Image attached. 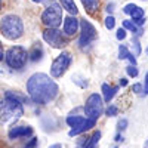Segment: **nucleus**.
<instances>
[{"mask_svg":"<svg viewBox=\"0 0 148 148\" xmlns=\"http://www.w3.org/2000/svg\"><path fill=\"white\" fill-rule=\"evenodd\" d=\"M59 88L55 80L45 73H36L27 82V93L34 104L46 105L58 96Z\"/></svg>","mask_w":148,"mask_h":148,"instance_id":"obj_1","label":"nucleus"},{"mask_svg":"<svg viewBox=\"0 0 148 148\" xmlns=\"http://www.w3.org/2000/svg\"><path fill=\"white\" fill-rule=\"evenodd\" d=\"M24 114L22 104L15 98L14 92H6V98L3 101L2 110H0V119L3 123H10L18 120Z\"/></svg>","mask_w":148,"mask_h":148,"instance_id":"obj_2","label":"nucleus"},{"mask_svg":"<svg viewBox=\"0 0 148 148\" xmlns=\"http://www.w3.org/2000/svg\"><path fill=\"white\" fill-rule=\"evenodd\" d=\"M0 30L2 34L9 40H18L24 34V22L18 15L9 14L2 18V24H0Z\"/></svg>","mask_w":148,"mask_h":148,"instance_id":"obj_3","label":"nucleus"},{"mask_svg":"<svg viewBox=\"0 0 148 148\" xmlns=\"http://www.w3.org/2000/svg\"><path fill=\"white\" fill-rule=\"evenodd\" d=\"M5 59H6V64L14 68V70H21L25 65L27 59H28V52L25 47L22 46H12L8 49V52L5 53Z\"/></svg>","mask_w":148,"mask_h":148,"instance_id":"obj_4","label":"nucleus"},{"mask_svg":"<svg viewBox=\"0 0 148 148\" xmlns=\"http://www.w3.org/2000/svg\"><path fill=\"white\" fill-rule=\"evenodd\" d=\"M42 22L47 28H58L62 22V8L58 3L49 5L42 14Z\"/></svg>","mask_w":148,"mask_h":148,"instance_id":"obj_5","label":"nucleus"},{"mask_svg":"<svg viewBox=\"0 0 148 148\" xmlns=\"http://www.w3.org/2000/svg\"><path fill=\"white\" fill-rule=\"evenodd\" d=\"M84 113H86V119H90L95 121L101 117V114L104 113V102H102V98L98 93H92L86 99Z\"/></svg>","mask_w":148,"mask_h":148,"instance_id":"obj_6","label":"nucleus"},{"mask_svg":"<svg viewBox=\"0 0 148 148\" xmlns=\"http://www.w3.org/2000/svg\"><path fill=\"white\" fill-rule=\"evenodd\" d=\"M71 53L70 52H62V53H59L55 59H53V62L51 65V74H52V77L55 79H59V77H62L65 71L70 68L71 65Z\"/></svg>","mask_w":148,"mask_h":148,"instance_id":"obj_7","label":"nucleus"},{"mask_svg":"<svg viewBox=\"0 0 148 148\" xmlns=\"http://www.w3.org/2000/svg\"><path fill=\"white\" fill-rule=\"evenodd\" d=\"M80 28H82V33L79 39V46L84 47L96 39L98 33H96V28L92 25V22H89L88 19H80Z\"/></svg>","mask_w":148,"mask_h":148,"instance_id":"obj_8","label":"nucleus"},{"mask_svg":"<svg viewBox=\"0 0 148 148\" xmlns=\"http://www.w3.org/2000/svg\"><path fill=\"white\" fill-rule=\"evenodd\" d=\"M43 39L46 43L56 49H61L67 45V39L64 37L62 31H59L58 28H46L43 31Z\"/></svg>","mask_w":148,"mask_h":148,"instance_id":"obj_9","label":"nucleus"},{"mask_svg":"<svg viewBox=\"0 0 148 148\" xmlns=\"http://www.w3.org/2000/svg\"><path fill=\"white\" fill-rule=\"evenodd\" d=\"M33 135V129L30 126H15L9 130V138L10 139H19V138H27Z\"/></svg>","mask_w":148,"mask_h":148,"instance_id":"obj_10","label":"nucleus"},{"mask_svg":"<svg viewBox=\"0 0 148 148\" xmlns=\"http://www.w3.org/2000/svg\"><path fill=\"white\" fill-rule=\"evenodd\" d=\"M79 27H80V19H77L76 16L70 15L64 19V33L67 36H74L77 33Z\"/></svg>","mask_w":148,"mask_h":148,"instance_id":"obj_11","label":"nucleus"},{"mask_svg":"<svg viewBox=\"0 0 148 148\" xmlns=\"http://www.w3.org/2000/svg\"><path fill=\"white\" fill-rule=\"evenodd\" d=\"M123 12H125V14H127V15H130V16H132V21H136V19L144 18V14H145L142 8L133 5V3L126 5L125 8H123Z\"/></svg>","mask_w":148,"mask_h":148,"instance_id":"obj_12","label":"nucleus"},{"mask_svg":"<svg viewBox=\"0 0 148 148\" xmlns=\"http://www.w3.org/2000/svg\"><path fill=\"white\" fill-rule=\"evenodd\" d=\"M95 120H90V119H86L80 126H77V127H73L70 132H68V135L70 136H77V135H80V133H84L86 130H89V129H92L93 126H95Z\"/></svg>","mask_w":148,"mask_h":148,"instance_id":"obj_13","label":"nucleus"},{"mask_svg":"<svg viewBox=\"0 0 148 148\" xmlns=\"http://www.w3.org/2000/svg\"><path fill=\"white\" fill-rule=\"evenodd\" d=\"M117 90H119V88H117V86H110V84L104 83V84H102L104 101H105V102H110V101H111V99H113V98H114V95L117 93Z\"/></svg>","mask_w":148,"mask_h":148,"instance_id":"obj_14","label":"nucleus"},{"mask_svg":"<svg viewBox=\"0 0 148 148\" xmlns=\"http://www.w3.org/2000/svg\"><path fill=\"white\" fill-rule=\"evenodd\" d=\"M59 3H61V6H62L71 16H76L77 15L79 9H77L76 3H74V0H59Z\"/></svg>","mask_w":148,"mask_h":148,"instance_id":"obj_15","label":"nucleus"},{"mask_svg":"<svg viewBox=\"0 0 148 148\" xmlns=\"http://www.w3.org/2000/svg\"><path fill=\"white\" fill-rule=\"evenodd\" d=\"M123 28H125V30H129V31H132L133 34H136V37L142 34V28L136 27V25H135V24H133L130 19H125V21H123Z\"/></svg>","mask_w":148,"mask_h":148,"instance_id":"obj_16","label":"nucleus"},{"mask_svg":"<svg viewBox=\"0 0 148 148\" xmlns=\"http://www.w3.org/2000/svg\"><path fill=\"white\" fill-rule=\"evenodd\" d=\"M99 138H101V132L99 130L93 132V135L89 138V141L83 145V148H96L98 142H99Z\"/></svg>","mask_w":148,"mask_h":148,"instance_id":"obj_17","label":"nucleus"},{"mask_svg":"<svg viewBox=\"0 0 148 148\" xmlns=\"http://www.w3.org/2000/svg\"><path fill=\"white\" fill-rule=\"evenodd\" d=\"M84 120H86V117H83V116H68L67 117V125L71 126V127H77Z\"/></svg>","mask_w":148,"mask_h":148,"instance_id":"obj_18","label":"nucleus"},{"mask_svg":"<svg viewBox=\"0 0 148 148\" xmlns=\"http://www.w3.org/2000/svg\"><path fill=\"white\" fill-rule=\"evenodd\" d=\"M82 3L86 8V10L90 12V14H93V12L98 10V8H99V0H82Z\"/></svg>","mask_w":148,"mask_h":148,"instance_id":"obj_19","label":"nucleus"},{"mask_svg":"<svg viewBox=\"0 0 148 148\" xmlns=\"http://www.w3.org/2000/svg\"><path fill=\"white\" fill-rule=\"evenodd\" d=\"M42 53H43L42 47H40L39 45H36V46L33 47V51L28 52V58H30L31 61H39V59L42 58Z\"/></svg>","mask_w":148,"mask_h":148,"instance_id":"obj_20","label":"nucleus"},{"mask_svg":"<svg viewBox=\"0 0 148 148\" xmlns=\"http://www.w3.org/2000/svg\"><path fill=\"white\" fill-rule=\"evenodd\" d=\"M132 47L135 49V52L132 53L133 56H138V55H141V45H139L138 37H133V39H132Z\"/></svg>","mask_w":148,"mask_h":148,"instance_id":"obj_21","label":"nucleus"},{"mask_svg":"<svg viewBox=\"0 0 148 148\" xmlns=\"http://www.w3.org/2000/svg\"><path fill=\"white\" fill-rule=\"evenodd\" d=\"M129 55H130V52L127 51V47L125 45H120V47H119V59H127Z\"/></svg>","mask_w":148,"mask_h":148,"instance_id":"obj_22","label":"nucleus"},{"mask_svg":"<svg viewBox=\"0 0 148 148\" xmlns=\"http://www.w3.org/2000/svg\"><path fill=\"white\" fill-rule=\"evenodd\" d=\"M117 113H119V108H117L116 105H110V107L107 108V111H105V114H107L108 117H114V116H117Z\"/></svg>","mask_w":148,"mask_h":148,"instance_id":"obj_23","label":"nucleus"},{"mask_svg":"<svg viewBox=\"0 0 148 148\" xmlns=\"http://www.w3.org/2000/svg\"><path fill=\"white\" fill-rule=\"evenodd\" d=\"M114 25H116V19H114V16H107L105 18V27L108 28V30H113L114 28Z\"/></svg>","mask_w":148,"mask_h":148,"instance_id":"obj_24","label":"nucleus"},{"mask_svg":"<svg viewBox=\"0 0 148 148\" xmlns=\"http://www.w3.org/2000/svg\"><path fill=\"white\" fill-rule=\"evenodd\" d=\"M80 80H84L82 76H79V74H76V76H73V82L77 83L79 86H82V88H86L88 86V82H80Z\"/></svg>","mask_w":148,"mask_h":148,"instance_id":"obj_25","label":"nucleus"},{"mask_svg":"<svg viewBox=\"0 0 148 148\" xmlns=\"http://www.w3.org/2000/svg\"><path fill=\"white\" fill-rule=\"evenodd\" d=\"M126 71H127V74H129L130 77H136V76H138V68H136V67H133V65L126 67Z\"/></svg>","mask_w":148,"mask_h":148,"instance_id":"obj_26","label":"nucleus"},{"mask_svg":"<svg viewBox=\"0 0 148 148\" xmlns=\"http://www.w3.org/2000/svg\"><path fill=\"white\" fill-rule=\"evenodd\" d=\"M116 37H117L119 40H125V39H126V30H125V28H119Z\"/></svg>","mask_w":148,"mask_h":148,"instance_id":"obj_27","label":"nucleus"},{"mask_svg":"<svg viewBox=\"0 0 148 148\" xmlns=\"http://www.w3.org/2000/svg\"><path fill=\"white\" fill-rule=\"evenodd\" d=\"M132 90H133L135 93H141V92H142V84H141V83H135V84L132 86Z\"/></svg>","mask_w":148,"mask_h":148,"instance_id":"obj_28","label":"nucleus"},{"mask_svg":"<svg viewBox=\"0 0 148 148\" xmlns=\"http://www.w3.org/2000/svg\"><path fill=\"white\" fill-rule=\"evenodd\" d=\"M126 126H127V120H126V119H121V120L119 121V129H120V130H125Z\"/></svg>","mask_w":148,"mask_h":148,"instance_id":"obj_29","label":"nucleus"},{"mask_svg":"<svg viewBox=\"0 0 148 148\" xmlns=\"http://www.w3.org/2000/svg\"><path fill=\"white\" fill-rule=\"evenodd\" d=\"M144 96L148 95V73H147V76H145V83H144V92H142Z\"/></svg>","mask_w":148,"mask_h":148,"instance_id":"obj_30","label":"nucleus"},{"mask_svg":"<svg viewBox=\"0 0 148 148\" xmlns=\"http://www.w3.org/2000/svg\"><path fill=\"white\" fill-rule=\"evenodd\" d=\"M36 145H37V139L36 138H31V141L25 145V148H36Z\"/></svg>","mask_w":148,"mask_h":148,"instance_id":"obj_31","label":"nucleus"},{"mask_svg":"<svg viewBox=\"0 0 148 148\" xmlns=\"http://www.w3.org/2000/svg\"><path fill=\"white\" fill-rule=\"evenodd\" d=\"M113 10H114V3H110V5L107 6V12H108V14H111Z\"/></svg>","mask_w":148,"mask_h":148,"instance_id":"obj_32","label":"nucleus"},{"mask_svg":"<svg viewBox=\"0 0 148 148\" xmlns=\"http://www.w3.org/2000/svg\"><path fill=\"white\" fill-rule=\"evenodd\" d=\"M120 86H123V88H125V86H127V80H126V79H120Z\"/></svg>","mask_w":148,"mask_h":148,"instance_id":"obj_33","label":"nucleus"},{"mask_svg":"<svg viewBox=\"0 0 148 148\" xmlns=\"http://www.w3.org/2000/svg\"><path fill=\"white\" fill-rule=\"evenodd\" d=\"M49 148H62V145H61V144H52Z\"/></svg>","mask_w":148,"mask_h":148,"instance_id":"obj_34","label":"nucleus"},{"mask_svg":"<svg viewBox=\"0 0 148 148\" xmlns=\"http://www.w3.org/2000/svg\"><path fill=\"white\" fill-rule=\"evenodd\" d=\"M3 56H5V55H3V49H2V43H0V61L3 59Z\"/></svg>","mask_w":148,"mask_h":148,"instance_id":"obj_35","label":"nucleus"},{"mask_svg":"<svg viewBox=\"0 0 148 148\" xmlns=\"http://www.w3.org/2000/svg\"><path fill=\"white\" fill-rule=\"evenodd\" d=\"M116 141H123V138L120 136V135H117V136H116Z\"/></svg>","mask_w":148,"mask_h":148,"instance_id":"obj_36","label":"nucleus"},{"mask_svg":"<svg viewBox=\"0 0 148 148\" xmlns=\"http://www.w3.org/2000/svg\"><path fill=\"white\" fill-rule=\"evenodd\" d=\"M2 105H3V99L0 98V110H2Z\"/></svg>","mask_w":148,"mask_h":148,"instance_id":"obj_37","label":"nucleus"},{"mask_svg":"<svg viewBox=\"0 0 148 148\" xmlns=\"http://www.w3.org/2000/svg\"><path fill=\"white\" fill-rule=\"evenodd\" d=\"M144 148H148V139H147V142H145V145H144Z\"/></svg>","mask_w":148,"mask_h":148,"instance_id":"obj_38","label":"nucleus"},{"mask_svg":"<svg viewBox=\"0 0 148 148\" xmlns=\"http://www.w3.org/2000/svg\"><path fill=\"white\" fill-rule=\"evenodd\" d=\"M33 2H36V3H40V2H43V0H33Z\"/></svg>","mask_w":148,"mask_h":148,"instance_id":"obj_39","label":"nucleus"},{"mask_svg":"<svg viewBox=\"0 0 148 148\" xmlns=\"http://www.w3.org/2000/svg\"><path fill=\"white\" fill-rule=\"evenodd\" d=\"M2 5H3V0H0V9H2Z\"/></svg>","mask_w":148,"mask_h":148,"instance_id":"obj_40","label":"nucleus"},{"mask_svg":"<svg viewBox=\"0 0 148 148\" xmlns=\"http://www.w3.org/2000/svg\"><path fill=\"white\" fill-rule=\"evenodd\" d=\"M147 53H148V47H147Z\"/></svg>","mask_w":148,"mask_h":148,"instance_id":"obj_41","label":"nucleus"}]
</instances>
